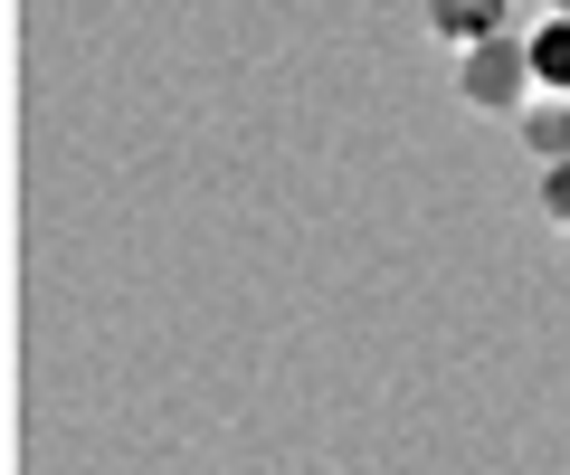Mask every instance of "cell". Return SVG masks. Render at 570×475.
I'll use <instances>...</instances> for the list:
<instances>
[{
    "label": "cell",
    "instance_id": "1",
    "mask_svg": "<svg viewBox=\"0 0 570 475\" xmlns=\"http://www.w3.org/2000/svg\"><path fill=\"white\" fill-rule=\"evenodd\" d=\"M456 96H466L475 115H513V105L532 96V39L523 29H494V39L456 48Z\"/></svg>",
    "mask_w": 570,
    "mask_h": 475
},
{
    "label": "cell",
    "instance_id": "2",
    "mask_svg": "<svg viewBox=\"0 0 570 475\" xmlns=\"http://www.w3.org/2000/svg\"><path fill=\"white\" fill-rule=\"evenodd\" d=\"M494 29H513V0H428V39H448V48H475Z\"/></svg>",
    "mask_w": 570,
    "mask_h": 475
},
{
    "label": "cell",
    "instance_id": "3",
    "mask_svg": "<svg viewBox=\"0 0 570 475\" xmlns=\"http://www.w3.org/2000/svg\"><path fill=\"white\" fill-rule=\"evenodd\" d=\"M523 39H532V86L542 96H570V20L542 10V29H523Z\"/></svg>",
    "mask_w": 570,
    "mask_h": 475
},
{
    "label": "cell",
    "instance_id": "4",
    "mask_svg": "<svg viewBox=\"0 0 570 475\" xmlns=\"http://www.w3.org/2000/svg\"><path fill=\"white\" fill-rule=\"evenodd\" d=\"M523 144L542 162H570V96H532L523 105Z\"/></svg>",
    "mask_w": 570,
    "mask_h": 475
},
{
    "label": "cell",
    "instance_id": "5",
    "mask_svg": "<svg viewBox=\"0 0 570 475\" xmlns=\"http://www.w3.org/2000/svg\"><path fill=\"white\" fill-rule=\"evenodd\" d=\"M532 200H542V219H551V228H570V162H542Z\"/></svg>",
    "mask_w": 570,
    "mask_h": 475
},
{
    "label": "cell",
    "instance_id": "6",
    "mask_svg": "<svg viewBox=\"0 0 570 475\" xmlns=\"http://www.w3.org/2000/svg\"><path fill=\"white\" fill-rule=\"evenodd\" d=\"M551 20H570V0H551Z\"/></svg>",
    "mask_w": 570,
    "mask_h": 475
},
{
    "label": "cell",
    "instance_id": "7",
    "mask_svg": "<svg viewBox=\"0 0 570 475\" xmlns=\"http://www.w3.org/2000/svg\"><path fill=\"white\" fill-rule=\"evenodd\" d=\"M513 10H551V0H513Z\"/></svg>",
    "mask_w": 570,
    "mask_h": 475
}]
</instances>
